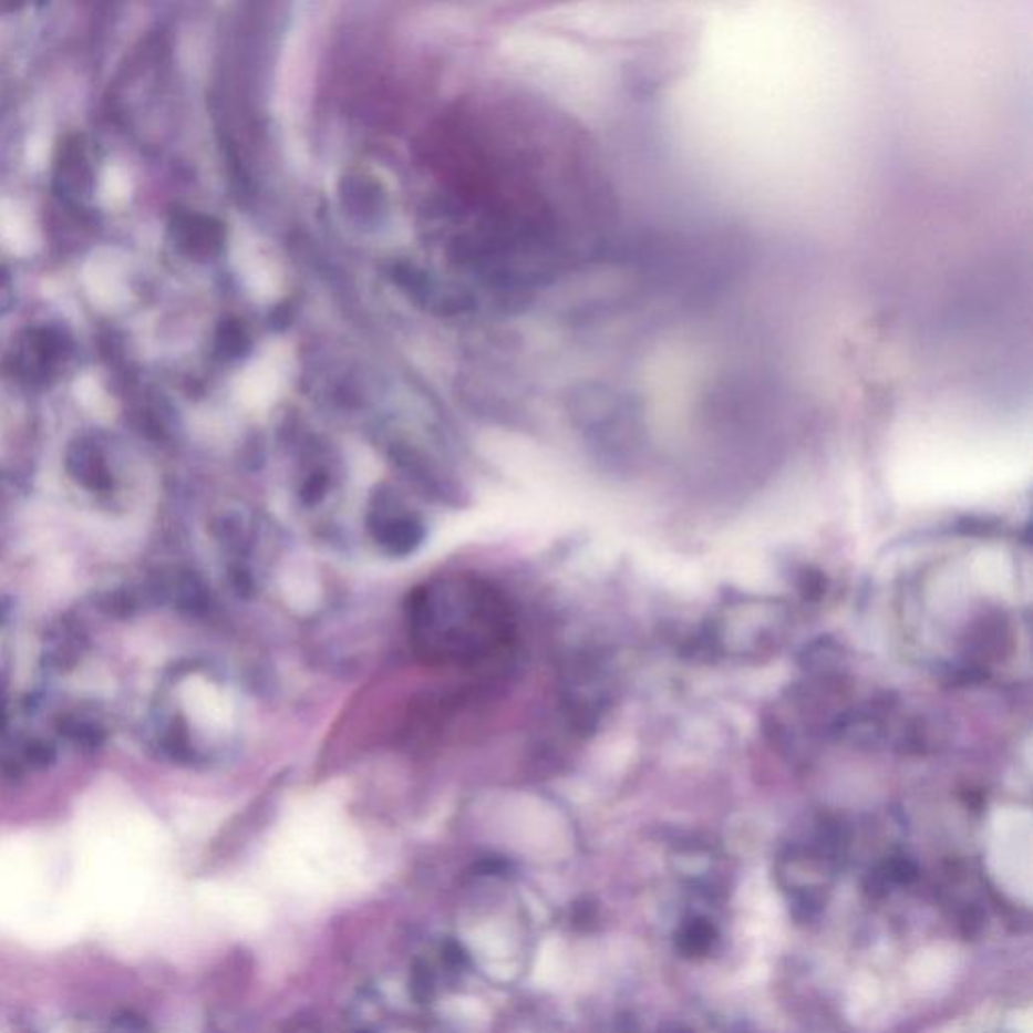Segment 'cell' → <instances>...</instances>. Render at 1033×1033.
I'll list each match as a JSON object with an SVG mask.
<instances>
[{
    "instance_id": "8992f818",
    "label": "cell",
    "mask_w": 1033,
    "mask_h": 1033,
    "mask_svg": "<svg viewBox=\"0 0 1033 1033\" xmlns=\"http://www.w3.org/2000/svg\"><path fill=\"white\" fill-rule=\"evenodd\" d=\"M68 471L71 477L90 490H107L112 487L110 471L103 463L100 451L87 441L71 444L68 453Z\"/></svg>"
},
{
    "instance_id": "ba28073f",
    "label": "cell",
    "mask_w": 1033,
    "mask_h": 1033,
    "mask_svg": "<svg viewBox=\"0 0 1033 1033\" xmlns=\"http://www.w3.org/2000/svg\"><path fill=\"white\" fill-rule=\"evenodd\" d=\"M97 608H100L105 616H110V618H120V620H124V618H130V616L136 613V596L127 590L107 591V593L100 596Z\"/></svg>"
},
{
    "instance_id": "6da1fadb",
    "label": "cell",
    "mask_w": 1033,
    "mask_h": 1033,
    "mask_svg": "<svg viewBox=\"0 0 1033 1033\" xmlns=\"http://www.w3.org/2000/svg\"><path fill=\"white\" fill-rule=\"evenodd\" d=\"M410 642L421 659L441 667H475L509 647L513 618L487 581L446 578L410 593Z\"/></svg>"
},
{
    "instance_id": "9c48e42d",
    "label": "cell",
    "mask_w": 1033,
    "mask_h": 1033,
    "mask_svg": "<svg viewBox=\"0 0 1033 1033\" xmlns=\"http://www.w3.org/2000/svg\"><path fill=\"white\" fill-rule=\"evenodd\" d=\"M63 733L69 738H73L81 747H85V750L102 747V743L105 741V733H103L102 729L93 725V723H85V721H71L69 719L63 723Z\"/></svg>"
},
{
    "instance_id": "277c9868",
    "label": "cell",
    "mask_w": 1033,
    "mask_h": 1033,
    "mask_svg": "<svg viewBox=\"0 0 1033 1033\" xmlns=\"http://www.w3.org/2000/svg\"><path fill=\"white\" fill-rule=\"evenodd\" d=\"M293 370V352L285 341L265 345L242 375L245 394L259 406H267L279 396Z\"/></svg>"
},
{
    "instance_id": "3957f363",
    "label": "cell",
    "mask_w": 1033,
    "mask_h": 1033,
    "mask_svg": "<svg viewBox=\"0 0 1033 1033\" xmlns=\"http://www.w3.org/2000/svg\"><path fill=\"white\" fill-rule=\"evenodd\" d=\"M368 529L375 544L392 557L414 554L426 537L421 515L390 495H380L378 500L370 503Z\"/></svg>"
},
{
    "instance_id": "5b68a950",
    "label": "cell",
    "mask_w": 1033,
    "mask_h": 1033,
    "mask_svg": "<svg viewBox=\"0 0 1033 1033\" xmlns=\"http://www.w3.org/2000/svg\"><path fill=\"white\" fill-rule=\"evenodd\" d=\"M245 242V275L249 279V287L261 301H273L283 287L281 267L261 239L247 237Z\"/></svg>"
},
{
    "instance_id": "7a4b0ae2",
    "label": "cell",
    "mask_w": 1033,
    "mask_h": 1033,
    "mask_svg": "<svg viewBox=\"0 0 1033 1033\" xmlns=\"http://www.w3.org/2000/svg\"><path fill=\"white\" fill-rule=\"evenodd\" d=\"M319 17L313 12L299 11V17L291 24V31L285 39L283 53H281V78L277 81L279 93L277 100L281 102L279 115H283L285 124L297 125V117L303 112V102L311 87V69H313V49H316V33H318Z\"/></svg>"
},
{
    "instance_id": "4fadbf2b",
    "label": "cell",
    "mask_w": 1033,
    "mask_h": 1033,
    "mask_svg": "<svg viewBox=\"0 0 1033 1033\" xmlns=\"http://www.w3.org/2000/svg\"><path fill=\"white\" fill-rule=\"evenodd\" d=\"M7 612H9V606H4V603L0 602V622L7 618Z\"/></svg>"
},
{
    "instance_id": "30bf717a",
    "label": "cell",
    "mask_w": 1033,
    "mask_h": 1033,
    "mask_svg": "<svg viewBox=\"0 0 1033 1033\" xmlns=\"http://www.w3.org/2000/svg\"><path fill=\"white\" fill-rule=\"evenodd\" d=\"M24 757L34 767H49L55 761V750L45 741H33L24 747Z\"/></svg>"
},
{
    "instance_id": "7c38bea8",
    "label": "cell",
    "mask_w": 1033,
    "mask_h": 1033,
    "mask_svg": "<svg viewBox=\"0 0 1033 1033\" xmlns=\"http://www.w3.org/2000/svg\"><path fill=\"white\" fill-rule=\"evenodd\" d=\"M12 303H14V291H12L11 275L0 267V313H7Z\"/></svg>"
},
{
    "instance_id": "52a82bcc",
    "label": "cell",
    "mask_w": 1033,
    "mask_h": 1033,
    "mask_svg": "<svg viewBox=\"0 0 1033 1033\" xmlns=\"http://www.w3.org/2000/svg\"><path fill=\"white\" fill-rule=\"evenodd\" d=\"M176 603L186 612H203L206 606L205 586L194 576H183L176 581Z\"/></svg>"
},
{
    "instance_id": "8fae6325",
    "label": "cell",
    "mask_w": 1033,
    "mask_h": 1033,
    "mask_svg": "<svg viewBox=\"0 0 1033 1033\" xmlns=\"http://www.w3.org/2000/svg\"><path fill=\"white\" fill-rule=\"evenodd\" d=\"M709 942H711V927L703 924V922H696L684 934V947L689 951H703Z\"/></svg>"
}]
</instances>
